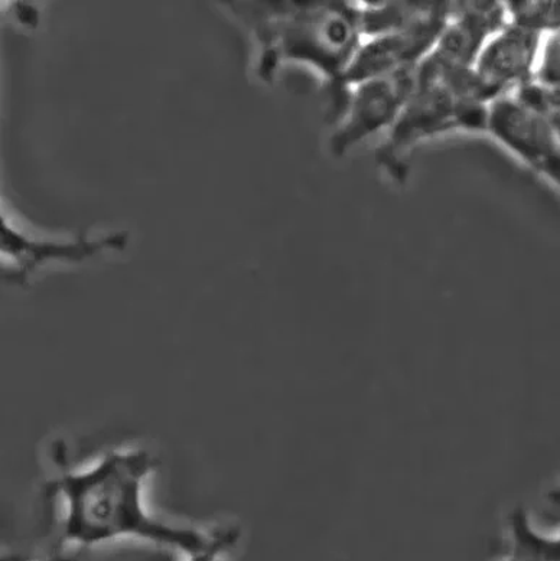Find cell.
Returning a JSON list of instances; mask_svg holds the SVG:
<instances>
[{"label":"cell","instance_id":"obj_9","mask_svg":"<svg viewBox=\"0 0 560 561\" xmlns=\"http://www.w3.org/2000/svg\"><path fill=\"white\" fill-rule=\"evenodd\" d=\"M558 537L533 528L525 517H518L510 533L507 547L494 561H559Z\"/></svg>","mask_w":560,"mask_h":561},{"label":"cell","instance_id":"obj_4","mask_svg":"<svg viewBox=\"0 0 560 561\" xmlns=\"http://www.w3.org/2000/svg\"><path fill=\"white\" fill-rule=\"evenodd\" d=\"M453 2H436L403 28L363 38L336 89H350L375 77L416 66L434 48L449 20Z\"/></svg>","mask_w":560,"mask_h":561},{"label":"cell","instance_id":"obj_5","mask_svg":"<svg viewBox=\"0 0 560 561\" xmlns=\"http://www.w3.org/2000/svg\"><path fill=\"white\" fill-rule=\"evenodd\" d=\"M416 90V66L362 81L347 89V111L331 138V150L343 157L355 145L389 130Z\"/></svg>","mask_w":560,"mask_h":561},{"label":"cell","instance_id":"obj_15","mask_svg":"<svg viewBox=\"0 0 560 561\" xmlns=\"http://www.w3.org/2000/svg\"><path fill=\"white\" fill-rule=\"evenodd\" d=\"M0 561H21V560L16 559V558H0Z\"/></svg>","mask_w":560,"mask_h":561},{"label":"cell","instance_id":"obj_1","mask_svg":"<svg viewBox=\"0 0 560 561\" xmlns=\"http://www.w3.org/2000/svg\"><path fill=\"white\" fill-rule=\"evenodd\" d=\"M157 460L145 449L113 450L81 469L62 472L52 483L62 500V540L93 547L138 540L186 556L203 553L218 531L174 526L150 514L145 488Z\"/></svg>","mask_w":560,"mask_h":561},{"label":"cell","instance_id":"obj_11","mask_svg":"<svg viewBox=\"0 0 560 561\" xmlns=\"http://www.w3.org/2000/svg\"><path fill=\"white\" fill-rule=\"evenodd\" d=\"M510 93L532 111L559 122V89H549L530 80Z\"/></svg>","mask_w":560,"mask_h":561},{"label":"cell","instance_id":"obj_8","mask_svg":"<svg viewBox=\"0 0 560 561\" xmlns=\"http://www.w3.org/2000/svg\"><path fill=\"white\" fill-rule=\"evenodd\" d=\"M129 243L127 232L102 237H76L70 240L36 239L18 230L0 214V255L31 275L53 263H83L106 252H121Z\"/></svg>","mask_w":560,"mask_h":561},{"label":"cell","instance_id":"obj_6","mask_svg":"<svg viewBox=\"0 0 560 561\" xmlns=\"http://www.w3.org/2000/svg\"><path fill=\"white\" fill-rule=\"evenodd\" d=\"M546 180L559 185V122L532 111L512 93L487 103L485 130Z\"/></svg>","mask_w":560,"mask_h":561},{"label":"cell","instance_id":"obj_3","mask_svg":"<svg viewBox=\"0 0 560 561\" xmlns=\"http://www.w3.org/2000/svg\"><path fill=\"white\" fill-rule=\"evenodd\" d=\"M485 106L478 95L471 68L416 81V90L387 131L377 159L386 167L403 169V159L413 146L431 136L455 129L484 131Z\"/></svg>","mask_w":560,"mask_h":561},{"label":"cell","instance_id":"obj_13","mask_svg":"<svg viewBox=\"0 0 560 561\" xmlns=\"http://www.w3.org/2000/svg\"><path fill=\"white\" fill-rule=\"evenodd\" d=\"M239 541V531L235 528H220L216 541L203 553L195 554L186 561H220Z\"/></svg>","mask_w":560,"mask_h":561},{"label":"cell","instance_id":"obj_10","mask_svg":"<svg viewBox=\"0 0 560 561\" xmlns=\"http://www.w3.org/2000/svg\"><path fill=\"white\" fill-rule=\"evenodd\" d=\"M503 7L507 24L541 35L559 32L558 0H508Z\"/></svg>","mask_w":560,"mask_h":561},{"label":"cell","instance_id":"obj_7","mask_svg":"<svg viewBox=\"0 0 560 561\" xmlns=\"http://www.w3.org/2000/svg\"><path fill=\"white\" fill-rule=\"evenodd\" d=\"M544 36L505 24L487 39L471 68L482 103L487 104L533 80Z\"/></svg>","mask_w":560,"mask_h":561},{"label":"cell","instance_id":"obj_14","mask_svg":"<svg viewBox=\"0 0 560 561\" xmlns=\"http://www.w3.org/2000/svg\"><path fill=\"white\" fill-rule=\"evenodd\" d=\"M44 561H72L71 559L64 558V556H54V558H49Z\"/></svg>","mask_w":560,"mask_h":561},{"label":"cell","instance_id":"obj_2","mask_svg":"<svg viewBox=\"0 0 560 561\" xmlns=\"http://www.w3.org/2000/svg\"><path fill=\"white\" fill-rule=\"evenodd\" d=\"M256 20L265 77L279 62H298L339 87L363 41L354 2L279 3Z\"/></svg>","mask_w":560,"mask_h":561},{"label":"cell","instance_id":"obj_12","mask_svg":"<svg viewBox=\"0 0 560 561\" xmlns=\"http://www.w3.org/2000/svg\"><path fill=\"white\" fill-rule=\"evenodd\" d=\"M559 32L546 34L541 39L539 54H537L533 81L549 89H560V56Z\"/></svg>","mask_w":560,"mask_h":561}]
</instances>
